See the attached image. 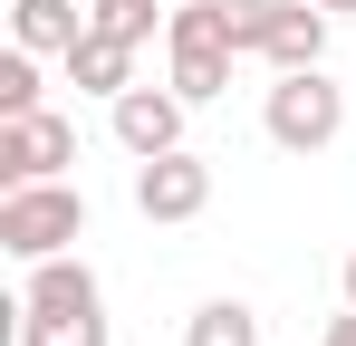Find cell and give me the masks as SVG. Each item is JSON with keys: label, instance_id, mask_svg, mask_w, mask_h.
<instances>
[{"label": "cell", "instance_id": "3957f363", "mask_svg": "<svg viewBox=\"0 0 356 346\" xmlns=\"http://www.w3.org/2000/svg\"><path fill=\"white\" fill-rule=\"evenodd\" d=\"M164 39H174V87L202 106V97H222L232 87V29H222V0H193V10H174L164 19Z\"/></svg>", "mask_w": 356, "mask_h": 346}, {"label": "cell", "instance_id": "277c9868", "mask_svg": "<svg viewBox=\"0 0 356 346\" xmlns=\"http://www.w3.org/2000/svg\"><path fill=\"white\" fill-rule=\"evenodd\" d=\"M58 164H77V125L49 106L0 115V183H58Z\"/></svg>", "mask_w": 356, "mask_h": 346}, {"label": "cell", "instance_id": "6da1fadb", "mask_svg": "<svg viewBox=\"0 0 356 346\" xmlns=\"http://www.w3.org/2000/svg\"><path fill=\"white\" fill-rule=\"evenodd\" d=\"M67 240H87V192H67V183H10L0 192V250L58 260Z\"/></svg>", "mask_w": 356, "mask_h": 346}, {"label": "cell", "instance_id": "5bb4252c", "mask_svg": "<svg viewBox=\"0 0 356 346\" xmlns=\"http://www.w3.org/2000/svg\"><path fill=\"white\" fill-rule=\"evenodd\" d=\"M270 19H280V0H222V29H232V49H270Z\"/></svg>", "mask_w": 356, "mask_h": 346}, {"label": "cell", "instance_id": "2e32d148", "mask_svg": "<svg viewBox=\"0 0 356 346\" xmlns=\"http://www.w3.org/2000/svg\"><path fill=\"white\" fill-rule=\"evenodd\" d=\"M327 346H356V308H347V318H337V327H327Z\"/></svg>", "mask_w": 356, "mask_h": 346}, {"label": "cell", "instance_id": "30bf717a", "mask_svg": "<svg viewBox=\"0 0 356 346\" xmlns=\"http://www.w3.org/2000/svg\"><path fill=\"white\" fill-rule=\"evenodd\" d=\"M19 308H106V298H97V270L58 250V260H29V298Z\"/></svg>", "mask_w": 356, "mask_h": 346}, {"label": "cell", "instance_id": "8992f818", "mask_svg": "<svg viewBox=\"0 0 356 346\" xmlns=\"http://www.w3.org/2000/svg\"><path fill=\"white\" fill-rule=\"evenodd\" d=\"M183 106H193L183 87H125L116 97V145L125 154H174L183 145Z\"/></svg>", "mask_w": 356, "mask_h": 346}, {"label": "cell", "instance_id": "4fadbf2b", "mask_svg": "<svg viewBox=\"0 0 356 346\" xmlns=\"http://www.w3.org/2000/svg\"><path fill=\"white\" fill-rule=\"evenodd\" d=\"M39 106V49H10L0 58V115H29Z\"/></svg>", "mask_w": 356, "mask_h": 346}, {"label": "cell", "instance_id": "ba28073f", "mask_svg": "<svg viewBox=\"0 0 356 346\" xmlns=\"http://www.w3.org/2000/svg\"><path fill=\"white\" fill-rule=\"evenodd\" d=\"M260 58H270V67H318V58H327V10H318V0H280Z\"/></svg>", "mask_w": 356, "mask_h": 346}, {"label": "cell", "instance_id": "ac0fdd59", "mask_svg": "<svg viewBox=\"0 0 356 346\" xmlns=\"http://www.w3.org/2000/svg\"><path fill=\"white\" fill-rule=\"evenodd\" d=\"M318 10H327V19H337V10H356V0H318Z\"/></svg>", "mask_w": 356, "mask_h": 346}, {"label": "cell", "instance_id": "9a60e30c", "mask_svg": "<svg viewBox=\"0 0 356 346\" xmlns=\"http://www.w3.org/2000/svg\"><path fill=\"white\" fill-rule=\"evenodd\" d=\"M87 19H97V29H116V39H135V49L154 39V0H97Z\"/></svg>", "mask_w": 356, "mask_h": 346}, {"label": "cell", "instance_id": "7a4b0ae2", "mask_svg": "<svg viewBox=\"0 0 356 346\" xmlns=\"http://www.w3.org/2000/svg\"><path fill=\"white\" fill-rule=\"evenodd\" d=\"M260 125H270V145H289V154H327L337 125H347V97H337L318 67H280V87H270Z\"/></svg>", "mask_w": 356, "mask_h": 346}, {"label": "cell", "instance_id": "9c48e42d", "mask_svg": "<svg viewBox=\"0 0 356 346\" xmlns=\"http://www.w3.org/2000/svg\"><path fill=\"white\" fill-rule=\"evenodd\" d=\"M10 39H19V49H77V39H87V10H77V0H19V10H10Z\"/></svg>", "mask_w": 356, "mask_h": 346}, {"label": "cell", "instance_id": "5b68a950", "mask_svg": "<svg viewBox=\"0 0 356 346\" xmlns=\"http://www.w3.org/2000/svg\"><path fill=\"white\" fill-rule=\"evenodd\" d=\"M202 202H212V164H202V154H145V164H135V212H145V222H193V212H202Z\"/></svg>", "mask_w": 356, "mask_h": 346}, {"label": "cell", "instance_id": "7c38bea8", "mask_svg": "<svg viewBox=\"0 0 356 346\" xmlns=\"http://www.w3.org/2000/svg\"><path fill=\"white\" fill-rule=\"evenodd\" d=\"M183 346H260V318H250L241 298H212V308H193Z\"/></svg>", "mask_w": 356, "mask_h": 346}, {"label": "cell", "instance_id": "52a82bcc", "mask_svg": "<svg viewBox=\"0 0 356 346\" xmlns=\"http://www.w3.org/2000/svg\"><path fill=\"white\" fill-rule=\"evenodd\" d=\"M67 77H77L87 97H125V87H135V39H116V29L87 19V39L67 49Z\"/></svg>", "mask_w": 356, "mask_h": 346}, {"label": "cell", "instance_id": "e0dca14e", "mask_svg": "<svg viewBox=\"0 0 356 346\" xmlns=\"http://www.w3.org/2000/svg\"><path fill=\"white\" fill-rule=\"evenodd\" d=\"M337 279H347V308H356V250H347V270H337Z\"/></svg>", "mask_w": 356, "mask_h": 346}, {"label": "cell", "instance_id": "8fae6325", "mask_svg": "<svg viewBox=\"0 0 356 346\" xmlns=\"http://www.w3.org/2000/svg\"><path fill=\"white\" fill-rule=\"evenodd\" d=\"M19 346H106V308H29Z\"/></svg>", "mask_w": 356, "mask_h": 346}]
</instances>
